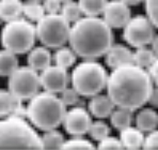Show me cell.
Listing matches in <instances>:
<instances>
[{
  "mask_svg": "<svg viewBox=\"0 0 158 150\" xmlns=\"http://www.w3.org/2000/svg\"><path fill=\"white\" fill-rule=\"evenodd\" d=\"M36 39L48 48H59L69 41L71 24L61 15L45 14L35 25Z\"/></svg>",
  "mask_w": 158,
  "mask_h": 150,
  "instance_id": "cell-7",
  "label": "cell"
},
{
  "mask_svg": "<svg viewBox=\"0 0 158 150\" xmlns=\"http://www.w3.org/2000/svg\"><path fill=\"white\" fill-rule=\"evenodd\" d=\"M136 126L142 132L156 130L158 126V113L154 108H142L136 116Z\"/></svg>",
  "mask_w": 158,
  "mask_h": 150,
  "instance_id": "cell-17",
  "label": "cell"
},
{
  "mask_svg": "<svg viewBox=\"0 0 158 150\" xmlns=\"http://www.w3.org/2000/svg\"><path fill=\"white\" fill-rule=\"evenodd\" d=\"M145 11L148 20L154 27L158 28V0H144Z\"/></svg>",
  "mask_w": 158,
  "mask_h": 150,
  "instance_id": "cell-31",
  "label": "cell"
},
{
  "mask_svg": "<svg viewBox=\"0 0 158 150\" xmlns=\"http://www.w3.org/2000/svg\"><path fill=\"white\" fill-rule=\"evenodd\" d=\"M41 87L38 71L27 67H18L9 76V90L19 100H30Z\"/></svg>",
  "mask_w": 158,
  "mask_h": 150,
  "instance_id": "cell-8",
  "label": "cell"
},
{
  "mask_svg": "<svg viewBox=\"0 0 158 150\" xmlns=\"http://www.w3.org/2000/svg\"><path fill=\"white\" fill-rule=\"evenodd\" d=\"M69 42L79 57L96 59L113 44L112 28L98 16H82L71 26Z\"/></svg>",
  "mask_w": 158,
  "mask_h": 150,
  "instance_id": "cell-2",
  "label": "cell"
},
{
  "mask_svg": "<svg viewBox=\"0 0 158 150\" xmlns=\"http://www.w3.org/2000/svg\"><path fill=\"white\" fill-rule=\"evenodd\" d=\"M0 149H43L41 136L24 118L0 119Z\"/></svg>",
  "mask_w": 158,
  "mask_h": 150,
  "instance_id": "cell-4",
  "label": "cell"
},
{
  "mask_svg": "<svg viewBox=\"0 0 158 150\" xmlns=\"http://www.w3.org/2000/svg\"><path fill=\"white\" fill-rule=\"evenodd\" d=\"M43 149H62L63 144L65 142L62 133L57 131L56 129L49 131H45L43 136H41Z\"/></svg>",
  "mask_w": 158,
  "mask_h": 150,
  "instance_id": "cell-24",
  "label": "cell"
},
{
  "mask_svg": "<svg viewBox=\"0 0 158 150\" xmlns=\"http://www.w3.org/2000/svg\"><path fill=\"white\" fill-rule=\"evenodd\" d=\"M46 14H58L61 11L62 2L60 0H43Z\"/></svg>",
  "mask_w": 158,
  "mask_h": 150,
  "instance_id": "cell-34",
  "label": "cell"
},
{
  "mask_svg": "<svg viewBox=\"0 0 158 150\" xmlns=\"http://www.w3.org/2000/svg\"><path fill=\"white\" fill-rule=\"evenodd\" d=\"M108 0H78L85 16H98L103 14Z\"/></svg>",
  "mask_w": 158,
  "mask_h": 150,
  "instance_id": "cell-25",
  "label": "cell"
},
{
  "mask_svg": "<svg viewBox=\"0 0 158 150\" xmlns=\"http://www.w3.org/2000/svg\"><path fill=\"white\" fill-rule=\"evenodd\" d=\"M95 146L90 140L85 139L82 136H74L69 140H65L62 149H73V150H89L94 149Z\"/></svg>",
  "mask_w": 158,
  "mask_h": 150,
  "instance_id": "cell-29",
  "label": "cell"
},
{
  "mask_svg": "<svg viewBox=\"0 0 158 150\" xmlns=\"http://www.w3.org/2000/svg\"><path fill=\"white\" fill-rule=\"evenodd\" d=\"M60 1H61L62 3H66V2H69V1H72V0H60Z\"/></svg>",
  "mask_w": 158,
  "mask_h": 150,
  "instance_id": "cell-39",
  "label": "cell"
},
{
  "mask_svg": "<svg viewBox=\"0 0 158 150\" xmlns=\"http://www.w3.org/2000/svg\"><path fill=\"white\" fill-rule=\"evenodd\" d=\"M109 117H110V122L112 126L118 131H122L123 129L131 126L132 112L129 109L118 107L113 109Z\"/></svg>",
  "mask_w": 158,
  "mask_h": 150,
  "instance_id": "cell-21",
  "label": "cell"
},
{
  "mask_svg": "<svg viewBox=\"0 0 158 150\" xmlns=\"http://www.w3.org/2000/svg\"><path fill=\"white\" fill-rule=\"evenodd\" d=\"M80 95L73 87H66L62 92H60V99L65 106H75L79 102Z\"/></svg>",
  "mask_w": 158,
  "mask_h": 150,
  "instance_id": "cell-30",
  "label": "cell"
},
{
  "mask_svg": "<svg viewBox=\"0 0 158 150\" xmlns=\"http://www.w3.org/2000/svg\"><path fill=\"white\" fill-rule=\"evenodd\" d=\"M156 59V55L154 51L146 46L138 47L136 51H134V63L142 69H148Z\"/></svg>",
  "mask_w": 158,
  "mask_h": 150,
  "instance_id": "cell-26",
  "label": "cell"
},
{
  "mask_svg": "<svg viewBox=\"0 0 158 150\" xmlns=\"http://www.w3.org/2000/svg\"><path fill=\"white\" fill-rule=\"evenodd\" d=\"M34 1H41V2H42L43 0H34Z\"/></svg>",
  "mask_w": 158,
  "mask_h": 150,
  "instance_id": "cell-40",
  "label": "cell"
},
{
  "mask_svg": "<svg viewBox=\"0 0 158 150\" xmlns=\"http://www.w3.org/2000/svg\"><path fill=\"white\" fill-rule=\"evenodd\" d=\"M120 132V140L123 145V148L136 150L143 147L144 135L142 131H140L138 128H132L131 126L128 128L123 129Z\"/></svg>",
  "mask_w": 158,
  "mask_h": 150,
  "instance_id": "cell-16",
  "label": "cell"
},
{
  "mask_svg": "<svg viewBox=\"0 0 158 150\" xmlns=\"http://www.w3.org/2000/svg\"><path fill=\"white\" fill-rule=\"evenodd\" d=\"M148 69H150L148 73H150L153 83L158 86V57H156V59L154 60V62L152 63V65Z\"/></svg>",
  "mask_w": 158,
  "mask_h": 150,
  "instance_id": "cell-35",
  "label": "cell"
},
{
  "mask_svg": "<svg viewBox=\"0 0 158 150\" xmlns=\"http://www.w3.org/2000/svg\"><path fill=\"white\" fill-rule=\"evenodd\" d=\"M28 53H29L27 57L28 65L35 71H43L52 64V54L46 46L43 45L38 46V47H32Z\"/></svg>",
  "mask_w": 158,
  "mask_h": 150,
  "instance_id": "cell-15",
  "label": "cell"
},
{
  "mask_svg": "<svg viewBox=\"0 0 158 150\" xmlns=\"http://www.w3.org/2000/svg\"><path fill=\"white\" fill-rule=\"evenodd\" d=\"M154 36V25L148 16L137 15L131 17L128 23L124 26L123 38L132 47L148 46L152 43Z\"/></svg>",
  "mask_w": 158,
  "mask_h": 150,
  "instance_id": "cell-9",
  "label": "cell"
},
{
  "mask_svg": "<svg viewBox=\"0 0 158 150\" xmlns=\"http://www.w3.org/2000/svg\"><path fill=\"white\" fill-rule=\"evenodd\" d=\"M40 82L41 87L45 91L58 95L67 87L69 76L67 74V70L62 69L56 64H50L45 70L41 71Z\"/></svg>",
  "mask_w": 158,
  "mask_h": 150,
  "instance_id": "cell-11",
  "label": "cell"
},
{
  "mask_svg": "<svg viewBox=\"0 0 158 150\" xmlns=\"http://www.w3.org/2000/svg\"><path fill=\"white\" fill-rule=\"evenodd\" d=\"M45 14V9H44L43 3H41V1L28 0L23 4V15L32 23L39 22Z\"/></svg>",
  "mask_w": 158,
  "mask_h": 150,
  "instance_id": "cell-23",
  "label": "cell"
},
{
  "mask_svg": "<svg viewBox=\"0 0 158 150\" xmlns=\"http://www.w3.org/2000/svg\"><path fill=\"white\" fill-rule=\"evenodd\" d=\"M65 113L66 106L60 97L45 90L32 97L26 107L27 118L31 125L44 132L62 125Z\"/></svg>",
  "mask_w": 158,
  "mask_h": 150,
  "instance_id": "cell-3",
  "label": "cell"
},
{
  "mask_svg": "<svg viewBox=\"0 0 158 150\" xmlns=\"http://www.w3.org/2000/svg\"><path fill=\"white\" fill-rule=\"evenodd\" d=\"M148 103H150L152 107H158V86L157 88H153L150 98L148 100Z\"/></svg>",
  "mask_w": 158,
  "mask_h": 150,
  "instance_id": "cell-36",
  "label": "cell"
},
{
  "mask_svg": "<svg viewBox=\"0 0 158 150\" xmlns=\"http://www.w3.org/2000/svg\"><path fill=\"white\" fill-rule=\"evenodd\" d=\"M19 105H22V100L12 95L10 90L0 89V117L10 116Z\"/></svg>",
  "mask_w": 158,
  "mask_h": 150,
  "instance_id": "cell-20",
  "label": "cell"
},
{
  "mask_svg": "<svg viewBox=\"0 0 158 150\" xmlns=\"http://www.w3.org/2000/svg\"><path fill=\"white\" fill-rule=\"evenodd\" d=\"M142 148L158 150V130L151 131L150 134L144 137V143H143Z\"/></svg>",
  "mask_w": 158,
  "mask_h": 150,
  "instance_id": "cell-33",
  "label": "cell"
},
{
  "mask_svg": "<svg viewBox=\"0 0 158 150\" xmlns=\"http://www.w3.org/2000/svg\"><path fill=\"white\" fill-rule=\"evenodd\" d=\"M22 0H0V20L6 23L23 15Z\"/></svg>",
  "mask_w": 158,
  "mask_h": 150,
  "instance_id": "cell-18",
  "label": "cell"
},
{
  "mask_svg": "<svg viewBox=\"0 0 158 150\" xmlns=\"http://www.w3.org/2000/svg\"><path fill=\"white\" fill-rule=\"evenodd\" d=\"M122 1L125 2L126 4H128V6H137V4L141 3L144 0H122Z\"/></svg>",
  "mask_w": 158,
  "mask_h": 150,
  "instance_id": "cell-38",
  "label": "cell"
},
{
  "mask_svg": "<svg viewBox=\"0 0 158 150\" xmlns=\"http://www.w3.org/2000/svg\"><path fill=\"white\" fill-rule=\"evenodd\" d=\"M115 105L108 95H95L89 102V112L97 119H105L111 115Z\"/></svg>",
  "mask_w": 158,
  "mask_h": 150,
  "instance_id": "cell-14",
  "label": "cell"
},
{
  "mask_svg": "<svg viewBox=\"0 0 158 150\" xmlns=\"http://www.w3.org/2000/svg\"><path fill=\"white\" fill-rule=\"evenodd\" d=\"M105 56L106 63L110 69L134 63V53L131 51V48L122 44H112Z\"/></svg>",
  "mask_w": 158,
  "mask_h": 150,
  "instance_id": "cell-13",
  "label": "cell"
},
{
  "mask_svg": "<svg viewBox=\"0 0 158 150\" xmlns=\"http://www.w3.org/2000/svg\"><path fill=\"white\" fill-rule=\"evenodd\" d=\"M76 58H77V55L75 51L71 47H65L63 45L57 48L55 55H53V61H55L56 65L67 70L75 64Z\"/></svg>",
  "mask_w": 158,
  "mask_h": 150,
  "instance_id": "cell-22",
  "label": "cell"
},
{
  "mask_svg": "<svg viewBox=\"0 0 158 150\" xmlns=\"http://www.w3.org/2000/svg\"><path fill=\"white\" fill-rule=\"evenodd\" d=\"M19 67V61L16 54L8 50L0 51V76L9 77Z\"/></svg>",
  "mask_w": 158,
  "mask_h": 150,
  "instance_id": "cell-19",
  "label": "cell"
},
{
  "mask_svg": "<svg viewBox=\"0 0 158 150\" xmlns=\"http://www.w3.org/2000/svg\"><path fill=\"white\" fill-rule=\"evenodd\" d=\"M106 88L115 107L135 112L148 103L154 87L145 69L128 63L112 69L108 75Z\"/></svg>",
  "mask_w": 158,
  "mask_h": 150,
  "instance_id": "cell-1",
  "label": "cell"
},
{
  "mask_svg": "<svg viewBox=\"0 0 158 150\" xmlns=\"http://www.w3.org/2000/svg\"><path fill=\"white\" fill-rule=\"evenodd\" d=\"M91 123L92 119L90 113L80 106H74L67 111L62 121L65 131L73 136H82L87 134Z\"/></svg>",
  "mask_w": 158,
  "mask_h": 150,
  "instance_id": "cell-10",
  "label": "cell"
},
{
  "mask_svg": "<svg viewBox=\"0 0 158 150\" xmlns=\"http://www.w3.org/2000/svg\"><path fill=\"white\" fill-rule=\"evenodd\" d=\"M152 51H154V54L156 55V57H158V34L154 36L152 40Z\"/></svg>",
  "mask_w": 158,
  "mask_h": 150,
  "instance_id": "cell-37",
  "label": "cell"
},
{
  "mask_svg": "<svg viewBox=\"0 0 158 150\" xmlns=\"http://www.w3.org/2000/svg\"><path fill=\"white\" fill-rule=\"evenodd\" d=\"M60 14L65 18L69 24H74L78 20H80L83 15L79 3L73 1V0L69 2H66V3H62Z\"/></svg>",
  "mask_w": 158,
  "mask_h": 150,
  "instance_id": "cell-27",
  "label": "cell"
},
{
  "mask_svg": "<svg viewBox=\"0 0 158 150\" xmlns=\"http://www.w3.org/2000/svg\"><path fill=\"white\" fill-rule=\"evenodd\" d=\"M35 40L38 39L34 24L27 18L20 17L6 22L0 36L2 47L16 55L28 53L34 47Z\"/></svg>",
  "mask_w": 158,
  "mask_h": 150,
  "instance_id": "cell-6",
  "label": "cell"
},
{
  "mask_svg": "<svg viewBox=\"0 0 158 150\" xmlns=\"http://www.w3.org/2000/svg\"><path fill=\"white\" fill-rule=\"evenodd\" d=\"M108 74L101 63L93 59L78 63L71 75L72 87L82 97H93L106 88Z\"/></svg>",
  "mask_w": 158,
  "mask_h": 150,
  "instance_id": "cell-5",
  "label": "cell"
},
{
  "mask_svg": "<svg viewBox=\"0 0 158 150\" xmlns=\"http://www.w3.org/2000/svg\"><path fill=\"white\" fill-rule=\"evenodd\" d=\"M88 133L90 134L92 139L96 140V142H101L102 139H104L110 134V128L106 122L102 120H97L94 122L92 121Z\"/></svg>",
  "mask_w": 158,
  "mask_h": 150,
  "instance_id": "cell-28",
  "label": "cell"
},
{
  "mask_svg": "<svg viewBox=\"0 0 158 150\" xmlns=\"http://www.w3.org/2000/svg\"><path fill=\"white\" fill-rule=\"evenodd\" d=\"M97 148L104 149V150H118V149H123V145L118 138L108 135L104 139H102L101 142H98Z\"/></svg>",
  "mask_w": 158,
  "mask_h": 150,
  "instance_id": "cell-32",
  "label": "cell"
},
{
  "mask_svg": "<svg viewBox=\"0 0 158 150\" xmlns=\"http://www.w3.org/2000/svg\"><path fill=\"white\" fill-rule=\"evenodd\" d=\"M131 9L129 6L122 0H111L108 1L103 11L104 20L111 28H124V26L131 20Z\"/></svg>",
  "mask_w": 158,
  "mask_h": 150,
  "instance_id": "cell-12",
  "label": "cell"
}]
</instances>
